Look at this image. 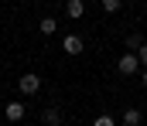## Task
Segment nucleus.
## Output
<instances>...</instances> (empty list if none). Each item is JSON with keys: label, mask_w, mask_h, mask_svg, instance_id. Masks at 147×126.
Returning a JSON list of instances; mask_svg holds the SVG:
<instances>
[{"label": "nucleus", "mask_w": 147, "mask_h": 126, "mask_svg": "<svg viewBox=\"0 0 147 126\" xmlns=\"http://www.w3.org/2000/svg\"><path fill=\"white\" fill-rule=\"evenodd\" d=\"M137 58H140V65H147V41L140 44V51H137Z\"/></svg>", "instance_id": "obj_12"}, {"label": "nucleus", "mask_w": 147, "mask_h": 126, "mask_svg": "<svg viewBox=\"0 0 147 126\" xmlns=\"http://www.w3.org/2000/svg\"><path fill=\"white\" fill-rule=\"evenodd\" d=\"M65 55H82V38L79 34H69L65 38Z\"/></svg>", "instance_id": "obj_6"}, {"label": "nucleus", "mask_w": 147, "mask_h": 126, "mask_svg": "<svg viewBox=\"0 0 147 126\" xmlns=\"http://www.w3.org/2000/svg\"><path fill=\"white\" fill-rule=\"evenodd\" d=\"M3 113H7V119H10V123H21V119H24V102H7V106H3Z\"/></svg>", "instance_id": "obj_3"}, {"label": "nucleus", "mask_w": 147, "mask_h": 126, "mask_svg": "<svg viewBox=\"0 0 147 126\" xmlns=\"http://www.w3.org/2000/svg\"><path fill=\"white\" fill-rule=\"evenodd\" d=\"M17 89H21V95H34L38 89H41V79H38L34 72H28V75H21V82H17Z\"/></svg>", "instance_id": "obj_2"}, {"label": "nucleus", "mask_w": 147, "mask_h": 126, "mask_svg": "<svg viewBox=\"0 0 147 126\" xmlns=\"http://www.w3.org/2000/svg\"><path fill=\"white\" fill-rule=\"evenodd\" d=\"M41 123H45V126H58V123H62V113H58L55 106H48V109L41 113Z\"/></svg>", "instance_id": "obj_5"}, {"label": "nucleus", "mask_w": 147, "mask_h": 126, "mask_svg": "<svg viewBox=\"0 0 147 126\" xmlns=\"http://www.w3.org/2000/svg\"><path fill=\"white\" fill-rule=\"evenodd\" d=\"M92 126H116V119H113V116H96Z\"/></svg>", "instance_id": "obj_11"}, {"label": "nucleus", "mask_w": 147, "mask_h": 126, "mask_svg": "<svg viewBox=\"0 0 147 126\" xmlns=\"http://www.w3.org/2000/svg\"><path fill=\"white\" fill-rule=\"evenodd\" d=\"M65 14H69L72 21H79V17L86 14V0H69V3H65Z\"/></svg>", "instance_id": "obj_4"}, {"label": "nucleus", "mask_w": 147, "mask_h": 126, "mask_svg": "<svg viewBox=\"0 0 147 126\" xmlns=\"http://www.w3.org/2000/svg\"><path fill=\"white\" fill-rule=\"evenodd\" d=\"M140 82H144V85H147V68H144V75H140Z\"/></svg>", "instance_id": "obj_13"}, {"label": "nucleus", "mask_w": 147, "mask_h": 126, "mask_svg": "<svg viewBox=\"0 0 147 126\" xmlns=\"http://www.w3.org/2000/svg\"><path fill=\"white\" fill-rule=\"evenodd\" d=\"M120 3H123V0H99V7H103L106 14H116V10H120Z\"/></svg>", "instance_id": "obj_9"}, {"label": "nucleus", "mask_w": 147, "mask_h": 126, "mask_svg": "<svg viewBox=\"0 0 147 126\" xmlns=\"http://www.w3.org/2000/svg\"><path fill=\"white\" fill-rule=\"evenodd\" d=\"M140 44H144L140 34H130V38H127V48H130V51H140Z\"/></svg>", "instance_id": "obj_10"}, {"label": "nucleus", "mask_w": 147, "mask_h": 126, "mask_svg": "<svg viewBox=\"0 0 147 126\" xmlns=\"http://www.w3.org/2000/svg\"><path fill=\"white\" fill-rule=\"evenodd\" d=\"M137 68H140L137 51H130V55H123V58L116 61V72H120V75H137Z\"/></svg>", "instance_id": "obj_1"}, {"label": "nucleus", "mask_w": 147, "mask_h": 126, "mask_svg": "<svg viewBox=\"0 0 147 126\" xmlns=\"http://www.w3.org/2000/svg\"><path fill=\"white\" fill-rule=\"evenodd\" d=\"M38 31H41V34H48V38H51V34H55V31H58V24H55V17H45V21H41V24H38Z\"/></svg>", "instance_id": "obj_7"}, {"label": "nucleus", "mask_w": 147, "mask_h": 126, "mask_svg": "<svg viewBox=\"0 0 147 126\" xmlns=\"http://www.w3.org/2000/svg\"><path fill=\"white\" fill-rule=\"evenodd\" d=\"M140 119H144L140 109H127V113H123V123H127V126H140Z\"/></svg>", "instance_id": "obj_8"}]
</instances>
